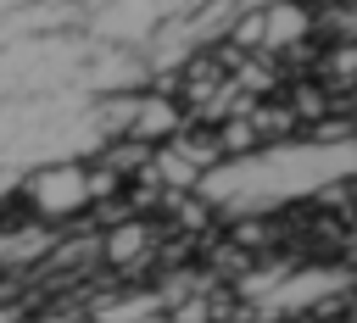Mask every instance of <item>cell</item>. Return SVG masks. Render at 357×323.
Here are the masks:
<instances>
[{
    "instance_id": "obj_5",
    "label": "cell",
    "mask_w": 357,
    "mask_h": 323,
    "mask_svg": "<svg viewBox=\"0 0 357 323\" xmlns=\"http://www.w3.org/2000/svg\"><path fill=\"white\" fill-rule=\"evenodd\" d=\"M139 251H145V228H139V223H123V228L106 234V256H112V262H128V256H139Z\"/></svg>"
},
{
    "instance_id": "obj_2",
    "label": "cell",
    "mask_w": 357,
    "mask_h": 323,
    "mask_svg": "<svg viewBox=\"0 0 357 323\" xmlns=\"http://www.w3.org/2000/svg\"><path fill=\"white\" fill-rule=\"evenodd\" d=\"M95 178L78 167V162H50V167H39L33 178H28V206L39 212V217H73V212H84L89 200H95Z\"/></svg>"
},
{
    "instance_id": "obj_4",
    "label": "cell",
    "mask_w": 357,
    "mask_h": 323,
    "mask_svg": "<svg viewBox=\"0 0 357 323\" xmlns=\"http://www.w3.org/2000/svg\"><path fill=\"white\" fill-rule=\"evenodd\" d=\"M173 128H178V111H173V100H162V95H139L128 134H134V139H162V134H173Z\"/></svg>"
},
{
    "instance_id": "obj_3",
    "label": "cell",
    "mask_w": 357,
    "mask_h": 323,
    "mask_svg": "<svg viewBox=\"0 0 357 323\" xmlns=\"http://www.w3.org/2000/svg\"><path fill=\"white\" fill-rule=\"evenodd\" d=\"M268 45H290V39H301V28H307V11L296 6V0H279V6H268L257 22H251Z\"/></svg>"
},
{
    "instance_id": "obj_1",
    "label": "cell",
    "mask_w": 357,
    "mask_h": 323,
    "mask_svg": "<svg viewBox=\"0 0 357 323\" xmlns=\"http://www.w3.org/2000/svg\"><path fill=\"white\" fill-rule=\"evenodd\" d=\"M351 173H357V139H312V145H273V150L240 156V162L206 173L201 189H206V200H223L234 212H257V206L296 200L307 189L351 178Z\"/></svg>"
}]
</instances>
